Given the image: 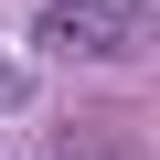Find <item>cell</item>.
<instances>
[{"label":"cell","mask_w":160,"mask_h":160,"mask_svg":"<svg viewBox=\"0 0 160 160\" xmlns=\"http://www.w3.org/2000/svg\"><path fill=\"white\" fill-rule=\"evenodd\" d=\"M160 32V0H43L32 11V43L53 64H118Z\"/></svg>","instance_id":"cell-1"}]
</instances>
